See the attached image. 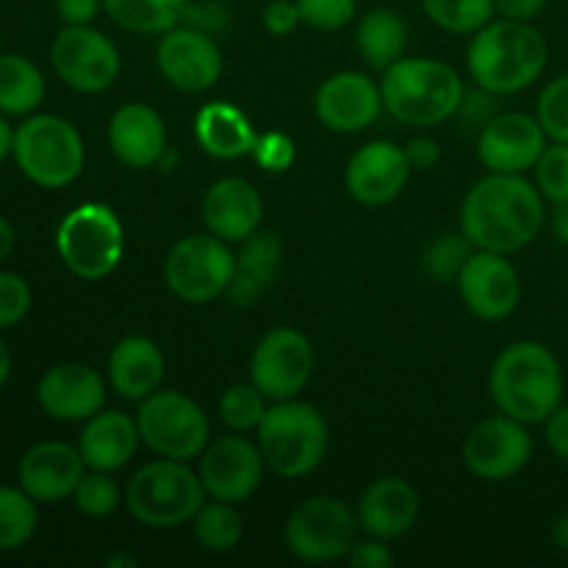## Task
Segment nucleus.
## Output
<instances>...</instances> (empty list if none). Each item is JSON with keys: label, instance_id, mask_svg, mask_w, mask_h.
<instances>
[{"label": "nucleus", "instance_id": "nucleus-1", "mask_svg": "<svg viewBox=\"0 0 568 568\" xmlns=\"http://www.w3.org/2000/svg\"><path fill=\"white\" fill-rule=\"evenodd\" d=\"M544 225V194L521 175L488 172L469 189L460 209V231L477 250L519 253Z\"/></svg>", "mask_w": 568, "mask_h": 568}, {"label": "nucleus", "instance_id": "nucleus-2", "mask_svg": "<svg viewBox=\"0 0 568 568\" xmlns=\"http://www.w3.org/2000/svg\"><path fill=\"white\" fill-rule=\"evenodd\" d=\"M547 39L532 22L491 20L471 33L469 64L471 81L491 94H516L538 81L547 70Z\"/></svg>", "mask_w": 568, "mask_h": 568}, {"label": "nucleus", "instance_id": "nucleus-3", "mask_svg": "<svg viewBox=\"0 0 568 568\" xmlns=\"http://www.w3.org/2000/svg\"><path fill=\"white\" fill-rule=\"evenodd\" d=\"M491 397L499 414L541 425L564 403V369L541 342H514L491 366Z\"/></svg>", "mask_w": 568, "mask_h": 568}, {"label": "nucleus", "instance_id": "nucleus-4", "mask_svg": "<svg viewBox=\"0 0 568 568\" xmlns=\"http://www.w3.org/2000/svg\"><path fill=\"white\" fill-rule=\"evenodd\" d=\"M383 105L403 125L430 128L458 114L464 103V81L438 59H399L383 72Z\"/></svg>", "mask_w": 568, "mask_h": 568}, {"label": "nucleus", "instance_id": "nucleus-5", "mask_svg": "<svg viewBox=\"0 0 568 568\" xmlns=\"http://www.w3.org/2000/svg\"><path fill=\"white\" fill-rule=\"evenodd\" d=\"M258 447L266 469L283 480H300L322 466L331 449V427L308 403L283 399L266 408L258 430Z\"/></svg>", "mask_w": 568, "mask_h": 568}, {"label": "nucleus", "instance_id": "nucleus-6", "mask_svg": "<svg viewBox=\"0 0 568 568\" xmlns=\"http://www.w3.org/2000/svg\"><path fill=\"white\" fill-rule=\"evenodd\" d=\"M205 488L186 460L161 458L142 466L125 488V508L139 525L172 530L189 525L205 505Z\"/></svg>", "mask_w": 568, "mask_h": 568}, {"label": "nucleus", "instance_id": "nucleus-7", "mask_svg": "<svg viewBox=\"0 0 568 568\" xmlns=\"http://www.w3.org/2000/svg\"><path fill=\"white\" fill-rule=\"evenodd\" d=\"M14 161L22 175L42 189H64L87 164V148L70 120L33 114L14 131Z\"/></svg>", "mask_w": 568, "mask_h": 568}, {"label": "nucleus", "instance_id": "nucleus-8", "mask_svg": "<svg viewBox=\"0 0 568 568\" xmlns=\"http://www.w3.org/2000/svg\"><path fill=\"white\" fill-rule=\"evenodd\" d=\"M55 250L67 270L81 281H103L120 266L125 231L120 216L105 203H83L61 220Z\"/></svg>", "mask_w": 568, "mask_h": 568}, {"label": "nucleus", "instance_id": "nucleus-9", "mask_svg": "<svg viewBox=\"0 0 568 568\" xmlns=\"http://www.w3.org/2000/svg\"><path fill=\"white\" fill-rule=\"evenodd\" d=\"M142 444L159 458L194 460L211 444L205 410L183 392H153L142 399L136 414Z\"/></svg>", "mask_w": 568, "mask_h": 568}, {"label": "nucleus", "instance_id": "nucleus-10", "mask_svg": "<svg viewBox=\"0 0 568 568\" xmlns=\"http://www.w3.org/2000/svg\"><path fill=\"white\" fill-rule=\"evenodd\" d=\"M358 514L338 497H311L286 519L288 552L303 564H331L347 558L358 536Z\"/></svg>", "mask_w": 568, "mask_h": 568}, {"label": "nucleus", "instance_id": "nucleus-11", "mask_svg": "<svg viewBox=\"0 0 568 568\" xmlns=\"http://www.w3.org/2000/svg\"><path fill=\"white\" fill-rule=\"evenodd\" d=\"M236 272V255L214 233H192L166 253L164 281L178 300L205 305L227 292Z\"/></svg>", "mask_w": 568, "mask_h": 568}, {"label": "nucleus", "instance_id": "nucleus-12", "mask_svg": "<svg viewBox=\"0 0 568 568\" xmlns=\"http://www.w3.org/2000/svg\"><path fill=\"white\" fill-rule=\"evenodd\" d=\"M314 375V344L294 327H275L266 333L250 358V381L266 399L300 397Z\"/></svg>", "mask_w": 568, "mask_h": 568}, {"label": "nucleus", "instance_id": "nucleus-13", "mask_svg": "<svg viewBox=\"0 0 568 568\" xmlns=\"http://www.w3.org/2000/svg\"><path fill=\"white\" fill-rule=\"evenodd\" d=\"M50 61L55 75L83 94L105 92L120 75V50L92 26L61 28L50 48Z\"/></svg>", "mask_w": 568, "mask_h": 568}, {"label": "nucleus", "instance_id": "nucleus-14", "mask_svg": "<svg viewBox=\"0 0 568 568\" xmlns=\"http://www.w3.org/2000/svg\"><path fill=\"white\" fill-rule=\"evenodd\" d=\"M532 458V438L514 416H488L471 427L464 442V464L475 477L503 483L519 475Z\"/></svg>", "mask_w": 568, "mask_h": 568}, {"label": "nucleus", "instance_id": "nucleus-15", "mask_svg": "<svg viewBox=\"0 0 568 568\" xmlns=\"http://www.w3.org/2000/svg\"><path fill=\"white\" fill-rule=\"evenodd\" d=\"M266 460L258 442H250L244 433L222 436L200 455V480L205 494L220 503L239 505L258 491L264 480Z\"/></svg>", "mask_w": 568, "mask_h": 568}, {"label": "nucleus", "instance_id": "nucleus-16", "mask_svg": "<svg viewBox=\"0 0 568 568\" xmlns=\"http://www.w3.org/2000/svg\"><path fill=\"white\" fill-rule=\"evenodd\" d=\"M455 283L464 305L477 320L503 322L521 303L519 272L503 253L475 250Z\"/></svg>", "mask_w": 568, "mask_h": 568}, {"label": "nucleus", "instance_id": "nucleus-17", "mask_svg": "<svg viewBox=\"0 0 568 568\" xmlns=\"http://www.w3.org/2000/svg\"><path fill=\"white\" fill-rule=\"evenodd\" d=\"M159 70L175 89L189 94L209 92L222 75V50L211 33L192 26H175L161 33Z\"/></svg>", "mask_w": 568, "mask_h": 568}, {"label": "nucleus", "instance_id": "nucleus-18", "mask_svg": "<svg viewBox=\"0 0 568 568\" xmlns=\"http://www.w3.org/2000/svg\"><path fill=\"white\" fill-rule=\"evenodd\" d=\"M410 161L405 148L394 142L377 139V142L364 144L353 153L344 170V186L349 197L361 205H388L405 192L410 181Z\"/></svg>", "mask_w": 568, "mask_h": 568}, {"label": "nucleus", "instance_id": "nucleus-19", "mask_svg": "<svg viewBox=\"0 0 568 568\" xmlns=\"http://www.w3.org/2000/svg\"><path fill=\"white\" fill-rule=\"evenodd\" d=\"M538 116L510 111L499 114L488 122L477 139V159L488 172H503V175H521L525 170L538 164L547 144Z\"/></svg>", "mask_w": 568, "mask_h": 568}, {"label": "nucleus", "instance_id": "nucleus-20", "mask_svg": "<svg viewBox=\"0 0 568 568\" xmlns=\"http://www.w3.org/2000/svg\"><path fill=\"white\" fill-rule=\"evenodd\" d=\"M314 109L327 131L358 133L366 131L386 105H383L381 83L372 81L366 72L344 70L316 89Z\"/></svg>", "mask_w": 568, "mask_h": 568}, {"label": "nucleus", "instance_id": "nucleus-21", "mask_svg": "<svg viewBox=\"0 0 568 568\" xmlns=\"http://www.w3.org/2000/svg\"><path fill=\"white\" fill-rule=\"evenodd\" d=\"M39 405L48 416L59 422H87L105 405V381L94 366L55 364L39 381Z\"/></svg>", "mask_w": 568, "mask_h": 568}, {"label": "nucleus", "instance_id": "nucleus-22", "mask_svg": "<svg viewBox=\"0 0 568 568\" xmlns=\"http://www.w3.org/2000/svg\"><path fill=\"white\" fill-rule=\"evenodd\" d=\"M83 469L87 464L75 447L64 442H42L22 455L17 477L28 497L42 505H53L75 494Z\"/></svg>", "mask_w": 568, "mask_h": 568}, {"label": "nucleus", "instance_id": "nucleus-23", "mask_svg": "<svg viewBox=\"0 0 568 568\" xmlns=\"http://www.w3.org/2000/svg\"><path fill=\"white\" fill-rule=\"evenodd\" d=\"M261 220H264V200H261L258 189L244 178H220L205 192V231L220 236L222 242H244L255 231H261Z\"/></svg>", "mask_w": 568, "mask_h": 568}, {"label": "nucleus", "instance_id": "nucleus-24", "mask_svg": "<svg viewBox=\"0 0 568 568\" xmlns=\"http://www.w3.org/2000/svg\"><path fill=\"white\" fill-rule=\"evenodd\" d=\"M419 521V494L403 477H381L369 483L358 499V525L366 536L394 541Z\"/></svg>", "mask_w": 568, "mask_h": 568}, {"label": "nucleus", "instance_id": "nucleus-25", "mask_svg": "<svg viewBox=\"0 0 568 568\" xmlns=\"http://www.w3.org/2000/svg\"><path fill=\"white\" fill-rule=\"evenodd\" d=\"M109 148L120 164L150 170L166 150L164 120L144 103L120 105L109 122Z\"/></svg>", "mask_w": 568, "mask_h": 568}, {"label": "nucleus", "instance_id": "nucleus-26", "mask_svg": "<svg viewBox=\"0 0 568 568\" xmlns=\"http://www.w3.org/2000/svg\"><path fill=\"white\" fill-rule=\"evenodd\" d=\"M139 442L142 436H139L136 419L122 410H98L92 419H87V427L78 438V453L89 469L111 475L131 464Z\"/></svg>", "mask_w": 568, "mask_h": 568}, {"label": "nucleus", "instance_id": "nucleus-27", "mask_svg": "<svg viewBox=\"0 0 568 568\" xmlns=\"http://www.w3.org/2000/svg\"><path fill=\"white\" fill-rule=\"evenodd\" d=\"M164 377V355L148 336H125L109 355V383L122 399L142 403L159 392Z\"/></svg>", "mask_w": 568, "mask_h": 568}, {"label": "nucleus", "instance_id": "nucleus-28", "mask_svg": "<svg viewBox=\"0 0 568 568\" xmlns=\"http://www.w3.org/2000/svg\"><path fill=\"white\" fill-rule=\"evenodd\" d=\"M194 136H197L200 148L220 161H236L244 155H253L258 133H255L253 122L247 120L244 111L227 100H216V103H205L197 111L194 120Z\"/></svg>", "mask_w": 568, "mask_h": 568}, {"label": "nucleus", "instance_id": "nucleus-29", "mask_svg": "<svg viewBox=\"0 0 568 568\" xmlns=\"http://www.w3.org/2000/svg\"><path fill=\"white\" fill-rule=\"evenodd\" d=\"M283 242L272 231H255L242 242V253L236 255V272L227 286V300L236 308H250L266 288L275 283L281 270Z\"/></svg>", "mask_w": 568, "mask_h": 568}, {"label": "nucleus", "instance_id": "nucleus-30", "mask_svg": "<svg viewBox=\"0 0 568 568\" xmlns=\"http://www.w3.org/2000/svg\"><path fill=\"white\" fill-rule=\"evenodd\" d=\"M355 42H358L361 59L375 72H386L397 64L408 48V26L394 9H372L366 11L355 28Z\"/></svg>", "mask_w": 568, "mask_h": 568}, {"label": "nucleus", "instance_id": "nucleus-31", "mask_svg": "<svg viewBox=\"0 0 568 568\" xmlns=\"http://www.w3.org/2000/svg\"><path fill=\"white\" fill-rule=\"evenodd\" d=\"M44 75L31 59L0 53V114L26 116L42 105Z\"/></svg>", "mask_w": 568, "mask_h": 568}, {"label": "nucleus", "instance_id": "nucleus-32", "mask_svg": "<svg viewBox=\"0 0 568 568\" xmlns=\"http://www.w3.org/2000/svg\"><path fill=\"white\" fill-rule=\"evenodd\" d=\"M189 0H103V11L122 31L155 37L181 26Z\"/></svg>", "mask_w": 568, "mask_h": 568}, {"label": "nucleus", "instance_id": "nucleus-33", "mask_svg": "<svg viewBox=\"0 0 568 568\" xmlns=\"http://www.w3.org/2000/svg\"><path fill=\"white\" fill-rule=\"evenodd\" d=\"M192 527L200 547H203L205 552L214 555L233 552L244 536V521L242 514L236 510V505L220 503V499L205 503L203 508L197 510V516L192 519Z\"/></svg>", "mask_w": 568, "mask_h": 568}, {"label": "nucleus", "instance_id": "nucleus-34", "mask_svg": "<svg viewBox=\"0 0 568 568\" xmlns=\"http://www.w3.org/2000/svg\"><path fill=\"white\" fill-rule=\"evenodd\" d=\"M37 499L22 488L0 486V552L26 547L37 532Z\"/></svg>", "mask_w": 568, "mask_h": 568}, {"label": "nucleus", "instance_id": "nucleus-35", "mask_svg": "<svg viewBox=\"0 0 568 568\" xmlns=\"http://www.w3.org/2000/svg\"><path fill=\"white\" fill-rule=\"evenodd\" d=\"M433 26L447 33L469 37L494 20V0H419Z\"/></svg>", "mask_w": 568, "mask_h": 568}, {"label": "nucleus", "instance_id": "nucleus-36", "mask_svg": "<svg viewBox=\"0 0 568 568\" xmlns=\"http://www.w3.org/2000/svg\"><path fill=\"white\" fill-rule=\"evenodd\" d=\"M475 250L477 247L469 242V236H466L464 231L444 233V236L433 239V242L427 244L425 255H422V270L438 283L458 281L460 270H464V264L471 258Z\"/></svg>", "mask_w": 568, "mask_h": 568}, {"label": "nucleus", "instance_id": "nucleus-37", "mask_svg": "<svg viewBox=\"0 0 568 568\" xmlns=\"http://www.w3.org/2000/svg\"><path fill=\"white\" fill-rule=\"evenodd\" d=\"M266 414V397L258 392L253 381L233 383L220 399V416L233 433L258 430L261 419Z\"/></svg>", "mask_w": 568, "mask_h": 568}, {"label": "nucleus", "instance_id": "nucleus-38", "mask_svg": "<svg viewBox=\"0 0 568 568\" xmlns=\"http://www.w3.org/2000/svg\"><path fill=\"white\" fill-rule=\"evenodd\" d=\"M75 508L81 510L89 519H105V516L114 514L120 508V503H125L120 494V486L109 477V471H94L92 475H83L78 483L75 494Z\"/></svg>", "mask_w": 568, "mask_h": 568}, {"label": "nucleus", "instance_id": "nucleus-39", "mask_svg": "<svg viewBox=\"0 0 568 568\" xmlns=\"http://www.w3.org/2000/svg\"><path fill=\"white\" fill-rule=\"evenodd\" d=\"M536 116L552 142L568 144V72L544 87Z\"/></svg>", "mask_w": 568, "mask_h": 568}, {"label": "nucleus", "instance_id": "nucleus-40", "mask_svg": "<svg viewBox=\"0 0 568 568\" xmlns=\"http://www.w3.org/2000/svg\"><path fill=\"white\" fill-rule=\"evenodd\" d=\"M536 186L555 205L568 203V144L555 142L544 150L536 164Z\"/></svg>", "mask_w": 568, "mask_h": 568}, {"label": "nucleus", "instance_id": "nucleus-41", "mask_svg": "<svg viewBox=\"0 0 568 568\" xmlns=\"http://www.w3.org/2000/svg\"><path fill=\"white\" fill-rule=\"evenodd\" d=\"M300 17L316 31H342L353 22L358 0H297Z\"/></svg>", "mask_w": 568, "mask_h": 568}, {"label": "nucleus", "instance_id": "nucleus-42", "mask_svg": "<svg viewBox=\"0 0 568 568\" xmlns=\"http://www.w3.org/2000/svg\"><path fill=\"white\" fill-rule=\"evenodd\" d=\"M31 311V288L14 272H0V331L17 325Z\"/></svg>", "mask_w": 568, "mask_h": 568}, {"label": "nucleus", "instance_id": "nucleus-43", "mask_svg": "<svg viewBox=\"0 0 568 568\" xmlns=\"http://www.w3.org/2000/svg\"><path fill=\"white\" fill-rule=\"evenodd\" d=\"M253 155L266 172H286L288 166L294 164L297 150H294L292 136L272 131V133H264V136H258Z\"/></svg>", "mask_w": 568, "mask_h": 568}, {"label": "nucleus", "instance_id": "nucleus-44", "mask_svg": "<svg viewBox=\"0 0 568 568\" xmlns=\"http://www.w3.org/2000/svg\"><path fill=\"white\" fill-rule=\"evenodd\" d=\"M183 26H192L197 28V31H205L214 37L216 31H222V28L227 26V9L222 3H216V0H203V3L192 6L186 3V11H183Z\"/></svg>", "mask_w": 568, "mask_h": 568}, {"label": "nucleus", "instance_id": "nucleus-45", "mask_svg": "<svg viewBox=\"0 0 568 568\" xmlns=\"http://www.w3.org/2000/svg\"><path fill=\"white\" fill-rule=\"evenodd\" d=\"M303 22L297 9V0H272L264 9V28L272 37H288Z\"/></svg>", "mask_w": 568, "mask_h": 568}, {"label": "nucleus", "instance_id": "nucleus-46", "mask_svg": "<svg viewBox=\"0 0 568 568\" xmlns=\"http://www.w3.org/2000/svg\"><path fill=\"white\" fill-rule=\"evenodd\" d=\"M349 566L355 568H388L394 566V552L388 549V541H381V538H372L364 544H355L347 555Z\"/></svg>", "mask_w": 568, "mask_h": 568}, {"label": "nucleus", "instance_id": "nucleus-47", "mask_svg": "<svg viewBox=\"0 0 568 568\" xmlns=\"http://www.w3.org/2000/svg\"><path fill=\"white\" fill-rule=\"evenodd\" d=\"M100 11H103V0H55V14L67 26H92Z\"/></svg>", "mask_w": 568, "mask_h": 568}, {"label": "nucleus", "instance_id": "nucleus-48", "mask_svg": "<svg viewBox=\"0 0 568 568\" xmlns=\"http://www.w3.org/2000/svg\"><path fill=\"white\" fill-rule=\"evenodd\" d=\"M547 444L560 460H568V405H558L547 422Z\"/></svg>", "mask_w": 568, "mask_h": 568}, {"label": "nucleus", "instance_id": "nucleus-49", "mask_svg": "<svg viewBox=\"0 0 568 568\" xmlns=\"http://www.w3.org/2000/svg\"><path fill=\"white\" fill-rule=\"evenodd\" d=\"M544 9H547V0H494V11L516 22H532Z\"/></svg>", "mask_w": 568, "mask_h": 568}, {"label": "nucleus", "instance_id": "nucleus-50", "mask_svg": "<svg viewBox=\"0 0 568 568\" xmlns=\"http://www.w3.org/2000/svg\"><path fill=\"white\" fill-rule=\"evenodd\" d=\"M405 155H408L414 170H433L438 164V159H442V148H438L436 139L419 136L405 144Z\"/></svg>", "mask_w": 568, "mask_h": 568}, {"label": "nucleus", "instance_id": "nucleus-51", "mask_svg": "<svg viewBox=\"0 0 568 568\" xmlns=\"http://www.w3.org/2000/svg\"><path fill=\"white\" fill-rule=\"evenodd\" d=\"M552 231H555V236H558V242L566 244V247H568V203L555 205Z\"/></svg>", "mask_w": 568, "mask_h": 568}, {"label": "nucleus", "instance_id": "nucleus-52", "mask_svg": "<svg viewBox=\"0 0 568 568\" xmlns=\"http://www.w3.org/2000/svg\"><path fill=\"white\" fill-rule=\"evenodd\" d=\"M11 250H14V227L6 216H0V264L9 258Z\"/></svg>", "mask_w": 568, "mask_h": 568}, {"label": "nucleus", "instance_id": "nucleus-53", "mask_svg": "<svg viewBox=\"0 0 568 568\" xmlns=\"http://www.w3.org/2000/svg\"><path fill=\"white\" fill-rule=\"evenodd\" d=\"M14 153V131H11L9 120L0 114V161H6Z\"/></svg>", "mask_w": 568, "mask_h": 568}, {"label": "nucleus", "instance_id": "nucleus-54", "mask_svg": "<svg viewBox=\"0 0 568 568\" xmlns=\"http://www.w3.org/2000/svg\"><path fill=\"white\" fill-rule=\"evenodd\" d=\"M552 541H555V547L560 549V552L568 555V514L558 516V519H555V525H552Z\"/></svg>", "mask_w": 568, "mask_h": 568}, {"label": "nucleus", "instance_id": "nucleus-55", "mask_svg": "<svg viewBox=\"0 0 568 568\" xmlns=\"http://www.w3.org/2000/svg\"><path fill=\"white\" fill-rule=\"evenodd\" d=\"M9 375H11V353L9 347H6L3 338H0V388L9 383Z\"/></svg>", "mask_w": 568, "mask_h": 568}, {"label": "nucleus", "instance_id": "nucleus-56", "mask_svg": "<svg viewBox=\"0 0 568 568\" xmlns=\"http://www.w3.org/2000/svg\"><path fill=\"white\" fill-rule=\"evenodd\" d=\"M105 566H109V568H116V566L133 568V566H136V558H133V555H111V558L105 560Z\"/></svg>", "mask_w": 568, "mask_h": 568}]
</instances>
